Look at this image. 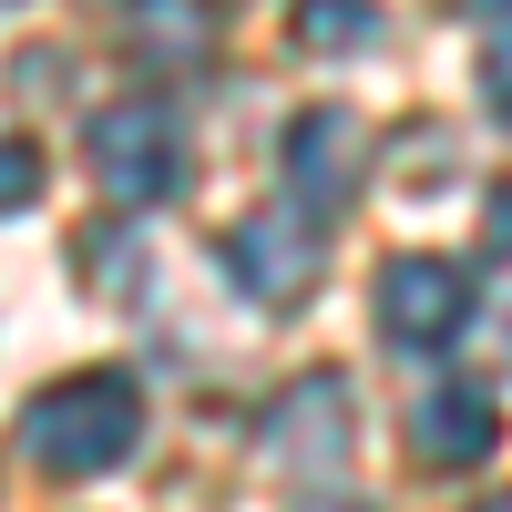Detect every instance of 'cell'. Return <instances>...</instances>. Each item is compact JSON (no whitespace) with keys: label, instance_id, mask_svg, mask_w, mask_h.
Returning <instances> with one entry per match:
<instances>
[{"label":"cell","instance_id":"obj_1","mask_svg":"<svg viewBox=\"0 0 512 512\" xmlns=\"http://www.w3.org/2000/svg\"><path fill=\"white\" fill-rule=\"evenodd\" d=\"M134 441H144V390L123 369H82L62 390H41L21 420V451L41 472H113Z\"/></svg>","mask_w":512,"mask_h":512},{"label":"cell","instance_id":"obj_2","mask_svg":"<svg viewBox=\"0 0 512 512\" xmlns=\"http://www.w3.org/2000/svg\"><path fill=\"white\" fill-rule=\"evenodd\" d=\"M82 144H93V185H103L113 205H164V195L185 185L175 113H164V103H144V93H134V103H103Z\"/></svg>","mask_w":512,"mask_h":512},{"label":"cell","instance_id":"obj_3","mask_svg":"<svg viewBox=\"0 0 512 512\" xmlns=\"http://www.w3.org/2000/svg\"><path fill=\"white\" fill-rule=\"evenodd\" d=\"M226 277L256 297V308H297V297L318 287V216L308 205H267V216L226 226Z\"/></svg>","mask_w":512,"mask_h":512},{"label":"cell","instance_id":"obj_4","mask_svg":"<svg viewBox=\"0 0 512 512\" xmlns=\"http://www.w3.org/2000/svg\"><path fill=\"white\" fill-rule=\"evenodd\" d=\"M472 318V277L451 256H390L379 267V338L390 349H451Z\"/></svg>","mask_w":512,"mask_h":512},{"label":"cell","instance_id":"obj_5","mask_svg":"<svg viewBox=\"0 0 512 512\" xmlns=\"http://www.w3.org/2000/svg\"><path fill=\"white\" fill-rule=\"evenodd\" d=\"M287 185H297L308 216H338V205L369 185V123L338 113V103L297 113V123H287Z\"/></svg>","mask_w":512,"mask_h":512},{"label":"cell","instance_id":"obj_6","mask_svg":"<svg viewBox=\"0 0 512 512\" xmlns=\"http://www.w3.org/2000/svg\"><path fill=\"white\" fill-rule=\"evenodd\" d=\"M267 461H277L287 482L328 492L338 472H349V390H338V379H308V390H287V400H277V420H267Z\"/></svg>","mask_w":512,"mask_h":512},{"label":"cell","instance_id":"obj_7","mask_svg":"<svg viewBox=\"0 0 512 512\" xmlns=\"http://www.w3.org/2000/svg\"><path fill=\"white\" fill-rule=\"evenodd\" d=\"M492 441H502V410L472 379H431V390L410 400V451L431 461V472H472V461H492Z\"/></svg>","mask_w":512,"mask_h":512},{"label":"cell","instance_id":"obj_8","mask_svg":"<svg viewBox=\"0 0 512 512\" xmlns=\"http://www.w3.org/2000/svg\"><path fill=\"white\" fill-rule=\"evenodd\" d=\"M297 52H369V41H390L379 21V0H297Z\"/></svg>","mask_w":512,"mask_h":512},{"label":"cell","instance_id":"obj_9","mask_svg":"<svg viewBox=\"0 0 512 512\" xmlns=\"http://www.w3.org/2000/svg\"><path fill=\"white\" fill-rule=\"evenodd\" d=\"M31 195H41V164H31L21 144H0V216H21Z\"/></svg>","mask_w":512,"mask_h":512},{"label":"cell","instance_id":"obj_10","mask_svg":"<svg viewBox=\"0 0 512 512\" xmlns=\"http://www.w3.org/2000/svg\"><path fill=\"white\" fill-rule=\"evenodd\" d=\"M482 103H492V113L512 123V31H502L492 52H482Z\"/></svg>","mask_w":512,"mask_h":512},{"label":"cell","instance_id":"obj_11","mask_svg":"<svg viewBox=\"0 0 512 512\" xmlns=\"http://www.w3.org/2000/svg\"><path fill=\"white\" fill-rule=\"evenodd\" d=\"M492 236H502V256H512V185L492 195Z\"/></svg>","mask_w":512,"mask_h":512},{"label":"cell","instance_id":"obj_12","mask_svg":"<svg viewBox=\"0 0 512 512\" xmlns=\"http://www.w3.org/2000/svg\"><path fill=\"white\" fill-rule=\"evenodd\" d=\"M461 11H492V21H512V0H461Z\"/></svg>","mask_w":512,"mask_h":512},{"label":"cell","instance_id":"obj_13","mask_svg":"<svg viewBox=\"0 0 512 512\" xmlns=\"http://www.w3.org/2000/svg\"><path fill=\"white\" fill-rule=\"evenodd\" d=\"M502 359H512V308H502Z\"/></svg>","mask_w":512,"mask_h":512},{"label":"cell","instance_id":"obj_14","mask_svg":"<svg viewBox=\"0 0 512 512\" xmlns=\"http://www.w3.org/2000/svg\"><path fill=\"white\" fill-rule=\"evenodd\" d=\"M482 512H512V492H492V502H482Z\"/></svg>","mask_w":512,"mask_h":512},{"label":"cell","instance_id":"obj_15","mask_svg":"<svg viewBox=\"0 0 512 512\" xmlns=\"http://www.w3.org/2000/svg\"><path fill=\"white\" fill-rule=\"evenodd\" d=\"M328 512H359V502H328Z\"/></svg>","mask_w":512,"mask_h":512}]
</instances>
